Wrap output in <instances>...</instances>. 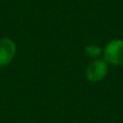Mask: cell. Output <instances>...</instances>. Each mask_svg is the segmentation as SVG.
Returning <instances> with one entry per match:
<instances>
[{
  "mask_svg": "<svg viewBox=\"0 0 123 123\" xmlns=\"http://www.w3.org/2000/svg\"><path fill=\"white\" fill-rule=\"evenodd\" d=\"M108 72V66L104 60H95L85 68V77L90 82H98Z\"/></svg>",
  "mask_w": 123,
  "mask_h": 123,
  "instance_id": "cell-2",
  "label": "cell"
},
{
  "mask_svg": "<svg viewBox=\"0 0 123 123\" xmlns=\"http://www.w3.org/2000/svg\"><path fill=\"white\" fill-rule=\"evenodd\" d=\"M104 61L111 65L123 66V40L115 39L104 50Z\"/></svg>",
  "mask_w": 123,
  "mask_h": 123,
  "instance_id": "cell-1",
  "label": "cell"
},
{
  "mask_svg": "<svg viewBox=\"0 0 123 123\" xmlns=\"http://www.w3.org/2000/svg\"><path fill=\"white\" fill-rule=\"evenodd\" d=\"M15 53V44L10 39L0 40V67L11 62Z\"/></svg>",
  "mask_w": 123,
  "mask_h": 123,
  "instance_id": "cell-3",
  "label": "cell"
},
{
  "mask_svg": "<svg viewBox=\"0 0 123 123\" xmlns=\"http://www.w3.org/2000/svg\"><path fill=\"white\" fill-rule=\"evenodd\" d=\"M85 54L90 57H93V58H97L98 56L102 54V49L97 45H94V44H90L87 47H85L84 49Z\"/></svg>",
  "mask_w": 123,
  "mask_h": 123,
  "instance_id": "cell-4",
  "label": "cell"
}]
</instances>
